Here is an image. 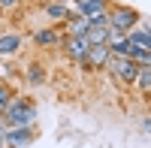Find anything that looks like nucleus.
Returning a JSON list of instances; mask_svg holds the SVG:
<instances>
[{
	"label": "nucleus",
	"instance_id": "1",
	"mask_svg": "<svg viewBox=\"0 0 151 148\" xmlns=\"http://www.w3.org/2000/svg\"><path fill=\"white\" fill-rule=\"evenodd\" d=\"M36 121V106L27 100V97H12L6 112H3V124L9 127H33Z\"/></svg>",
	"mask_w": 151,
	"mask_h": 148
},
{
	"label": "nucleus",
	"instance_id": "2",
	"mask_svg": "<svg viewBox=\"0 0 151 148\" xmlns=\"http://www.w3.org/2000/svg\"><path fill=\"white\" fill-rule=\"evenodd\" d=\"M109 73L115 76L118 85H136L139 64H136L133 57H112V60H109Z\"/></svg>",
	"mask_w": 151,
	"mask_h": 148
},
{
	"label": "nucleus",
	"instance_id": "3",
	"mask_svg": "<svg viewBox=\"0 0 151 148\" xmlns=\"http://www.w3.org/2000/svg\"><path fill=\"white\" fill-rule=\"evenodd\" d=\"M109 21H112L115 30L130 33L136 24H139V15H136V9H130V6H115V9H109Z\"/></svg>",
	"mask_w": 151,
	"mask_h": 148
},
{
	"label": "nucleus",
	"instance_id": "4",
	"mask_svg": "<svg viewBox=\"0 0 151 148\" xmlns=\"http://www.w3.org/2000/svg\"><path fill=\"white\" fill-rule=\"evenodd\" d=\"M64 52H67L70 60H76V64H88L91 42H88V36H67L64 40Z\"/></svg>",
	"mask_w": 151,
	"mask_h": 148
},
{
	"label": "nucleus",
	"instance_id": "5",
	"mask_svg": "<svg viewBox=\"0 0 151 148\" xmlns=\"http://www.w3.org/2000/svg\"><path fill=\"white\" fill-rule=\"evenodd\" d=\"M36 136V130L33 127H9L6 130V145L9 148H24V145H30Z\"/></svg>",
	"mask_w": 151,
	"mask_h": 148
},
{
	"label": "nucleus",
	"instance_id": "6",
	"mask_svg": "<svg viewBox=\"0 0 151 148\" xmlns=\"http://www.w3.org/2000/svg\"><path fill=\"white\" fill-rule=\"evenodd\" d=\"M112 57H115V55H112V45H91V55H88V64H85V67H91V70H106Z\"/></svg>",
	"mask_w": 151,
	"mask_h": 148
},
{
	"label": "nucleus",
	"instance_id": "7",
	"mask_svg": "<svg viewBox=\"0 0 151 148\" xmlns=\"http://www.w3.org/2000/svg\"><path fill=\"white\" fill-rule=\"evenodd\" d=\"M45 15L52 18V21H70L73 18V6H70V0H52V3H45Z\"/></svg>",
	"mask_w": 151,
	"mask_h": 148
},
{
	"label": "nucleus",
	"instance_id": "8",
	"mask_svg": "<svg viewBox=\"0 0 151 148\" xmlns=\"http://www.w3.org/2000/svg\"><path fill=\"white\" fill-rule=\"evenodd\" d=\"M88 30H91V18L88 15H73L70 21H64L67 36H88Z\"/></svg>",
	"mask_w": 151,
	"mask_h": 148
},
{
	"label": "nucleus",
	"instance_id": "9",
	"mask_svg": "<svg viewBox=\"0 0 151 148\" xmlns=\"http://www.w3.org/2000/svg\"><path fill=\"white\" fill-rule=\"evenodd\" d=\"M18 48H21V36L18 33H3V36H0V57L18 55Z\"/></svg>",
	"mask_w": 151,
	"mask_h": 148
},
{
	"label": "nucleus",
	"instance_id": "10",
	"mask_svg": "<svg viewBox=\"0 0 151 148\" xmlns=\"http://www.w3.org/2000/svg\"><path fill=\"white\" fill-rule=\"evenodd\" d=\"M109 36H112V24H109V27H94V24H91L88 42H91V45H109Z\"/></svg>",
	"mask_w": 151,
	"mask_h": 148
},
{
	"label": "nucleus",
	"instance_id": "11",
	"mask_svg": "<svg viewBox=\"0 0 151 148\" xmlns=\"http://www.w3.org/2000/svg\"><path fill=\"white\" fill-rule=\"evenodd\" d=\"M127 36H130V42H136V45L142 48V52H151V30H145V27H133Z\"/></svg>",
	"mask_w": 151,
	"mask_h": 148
},
{
	"label": "nucleus",
	"instance_id": "12",
	"mask_svg": "<svg viewBox=\"0 0 151 148\" xmlns=\"http://www.w3.org/2000/svg\"><path fill=\"white\" fill-rule=\"evenodd\" d=\"M33 42L42 45V48H45V45H58V42H60V33H58L55 27H48V30H36V33H33Z\"/></svg>",
	"mask_w": 151,
	"mask_h": 148
},
{
	"label": "nucleus",
	"instance_id": "13",
	"mask_svg": "<svg viewBox=\"0 0 151 148\" xmlns=\"http://www.w3.org/2000/svg\"><path fill=\"white\" fill-rule=\"evenodd\" d=\"M136 91L139 94H151V67H139V76H136Z\"/></svg>",
	"mask_w": 151,
	"mask_h": 148
},
{
	"label": "nucleus",
	"instance_id": "14",
	"mask_svg": "<svg viewBox=\"0 0 151 148\" xmlns=\"http://www.w3.org/2000/svg\"><path fill=\"white\" fill-rule=\"evenodd\" d=\"M24 79H27L30 85H40V82L45 79V70H42V64H30V67H27V73H24Z\"/></svg>",
	"mask_w": 151,
	"mask_h": 148
},
{
	"label": "nucleus",
	"instance_id": "15",
	"mask_svg": "<svg viewBox=\"0 0 151 148\" xmlns=\"http://www.w3.org/2000/svg\"><path fill=\"white\" fill-rule=\"evenodd\" d=\"M12 97H15V94L9 91V85H3V82H0V118H3V112H6V106H9V100H12Z\"/></svg>",
	"mask_w": 151,
	"mask_h": 148
},
{
	"label": "nucleus",
	"instance_id": "16",
	"mask_svg": "<svg viewBox=\"0 0 151 148\" xmlns=\"http://www.w3.org/2000/svg\"><path fill=\"white\" fill-rule=\"evenodd\" d=\"M15 3H18V0H0V9H12Z\"/></svg>",
	"mask_w": 151,
	"mask_h": 148
},
{
	"label": "nucleus",
	"instance_id": "17",
	"mask_svg": "<svg viewBox=\"0 0 151 148\" xmlns=\"http://www.w3.org/2000/svg\"><path fill=\"white\" fill-rule=\"evenodd\" d=\"M142 130H145V133H151V118H142Z\"/></svg>",
	"mask_w": 151,
	"mask_h": 148
},
{
	"label": "nucleus",
	"instance_id": "18",
	"mask_svg": "<svg viewBox=\"0 0 151 148\" xmlns=\"http://www.w3.org/2000/svg\"><path fill=\"white\" fill-rule=\"evenodd\" d=\"M40 3H52V0H40Z\"/></svg>",
	"mask_w": 151,
	"mask_h": 148
},
{
	"label": "nucleus",
	"instance_id": "19",
	"mask_svg": "<svg viewBox=\"0 0 151 148\" xmlns=\"http://www.w3.org/2000/svg\"><path fill=\"white\" fill-rule=\"evenodd\" d=\"M0 82H3V79H0Z\"/></svg>",
	"mask_w": 151,
	"mask_h": 148
}]
</instances>
